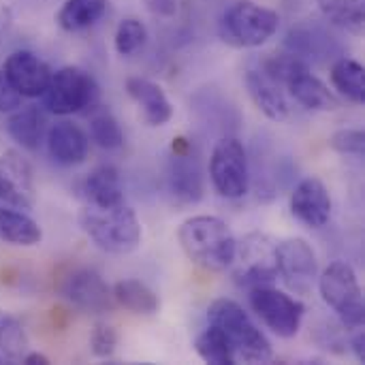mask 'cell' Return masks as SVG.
<instances>
[{"mask_svg": "<svg viewBox=\"0 0 365 365\" xmlns=\"http://www.w3.org/2000/svg\"><path fill=\"white\" fill-rule=\"evenodd\" d=\"M184 255L205 272H227L233 265L237 240L231 227L218 216H192L178 229Z\"/></svg>", "mask_w": 365, "mask_h": 365, "instance_id": "cell-1", "label": "cell"}, {"mask_svg": "<svg viewBox=\"0 0 365 365\" xmlns=\"http://www.w3.org/2000/svg\"><path fill=\"white\" fill-rule=\"evenodd\" d=\"M210 325L218 327L227 338L235 364H267L274 357V349L265 334L255 325L250 314L233 299L220 297L207 308Z\"/></svg>", "mask_w": 365, "mask_h": 365, "instance_id": "cell-2", "label": "cell"}, {"mask_svg": "<svg viewBox=\"0 0 365 365\" xmlns=\"http://www.w3.org/2000/svg\"><path fill=\"white\" fill-rule=\"evenodd\" d=\"M83 233L109 255H130L141 244V222L133 207L120 203L113 207L86 205L79 214Z\"/></svg>", "mask_w": 365, "mask_h": 365, "instance_id": "cell-3", "label": "cell"}, {"mask_svg": "<svg viewBox=\"0 0 365 365\" xmlns=\"http://www.w3.org/2000/svg\"><path fill=\"white\" fill-rule=\"evenodd\" d=\"M280 26V15L274 9L261 6L252 0L231 4L218 24L220 38L237 49H252L267 43Z\"/></svg>", "mask_w": 365, "mask_h": 365, "instance_id": "cell-4", "label": "cell"}, {"mask_svg": "<svg viewBox=\"0 0 365 365\" xmlns=\"http://www.w3.org/2000/svg\"><path fill=\"white\" fill-rule=\"evenodd\" d=\"M319 291L323 302L336 312L342 327L346 329H364L365 304L364 291L355 269L344 261L329 263L323 274H319Z\"/></svg>", "mask_w": 365, "mask_h": 365, "instance_id": "cell-5", "label": "cell"}, {"mask_svg": "<svg viewBox=\"0 0 365 365\" xmlns=\"http://www.w3.org/2000/svg\"><path fill=\"white\" fill-rule=\"evenodd\" d=\"M96 79L79 66H62L51 73L43 92V107L53 115H73L98 105Z\"/></svg>", "mask_w": 365, "mask_h": 365, "instance_id": "cell-6", "label": "cell"}, {"mask_svg": "<svg viewBox=\"0 0 365 365\" xmlns=\"http://www.w3.org/2000/svg\"><path fill=\"white\" fill-rule=\"evenodd\" d=\"M276 244L265 233H248L237 242L233 259V280L242 289L269 287L278 278L276 269Z\"/></svg>", "mask_w": 365, "mask_h": 365, "instance_id": "cell-7", "label": "cell"}, {"mask_svg": "<svg viewBox=\"0 0 365 365\" xmlns=\"http://www.w3.org/2000/svg\"><path fill=\"white\" fill-rule=\"evenodd\" d=\"M248 293L252 312L272 334L284 340H291L299 334L306 314V306L299 299L291 297L280 289H274V284L257 287Z\"/></svg>", "mask_w": 365, "mask_h": 365, "instance_id": "cell-8", "label": "cell"}, {"mask_svg": "<svg viewBox=\"0 0 365 365\" xmlns=\"http://www.w3.org/2000/svg\"><path fill=\"white\" fill-rule=\"evenodd\" d=\"M210 180L225 199H242L248 192V154L237 137H222L216 141L210 156Z\"/></svg>", "mask_w": 365, "mask_h": 365, "instance_id": "cell-9", "label": "cell"}, {"mask_svg": "<svg viewBox=\"0 0 365 365\" xmlns=\"http://www.w3.org/2000/svg\"><path fill=\"white\" fill-rule=\"evenodd\" d=\"M276 269L287 289L295 295H312L319 280V261L312 246L302 237L276 244Z\"/></svg>", "mask_w": 365, "mask_h": 365, "instance_id": "cell-10", "label": "cell"}, {"mask_svg": "<svg viewBox=\"0 0 365 365\" xmlns=\"http://www.w3.org/2000/svg\"><path fill=\"white\" fill-rule=\"evenodd\" d=\"M58 291L71 306L90 314H103L113 308V293L109 284L98 272L90 267H75L68 272L62 278Z\"/></svg>", "mask_w": 365, "mask_h": 365, "instance_id": "cell-11", "label": "cell"}, {"mask_svg": "<svg viewBox=\"0 0 365 365\" xmlns=\"http://www.w3.org/2000/svg\"><path fill=\"white\" fill-rule=\"evenodd\" d=\"M0 203L21 212L36 203L32 165L17 150H6L0 156Z\"/></svg>", "mask_w": 365, "mask_h": 365, "instance_id": "cell-12", "label": "cell"}, {"mask_svg": "<svg viewBox=\"0 0 365 365\" xmlns=\"http://www.w3.org/2000/svg\"><path fill=\"white\" fill-rule=\"evenodd\" d=\"M173 156L167 167V190L175 203L190 205L203 197V175L197 158L190 154V143L184 137L173 139Z\"/></svg>", "mask_w": 365, "mask_h": 365, "instance_id": "cell-13", "label": "cell"}, {"mask_svg": "<svg viewBox=\"0 0 365 365\" xmlns=\"http://www.w3.org/2000/svg\"><path fill=\"white\" fill-rule=\"evenodd\" d=\"M2 71L24 98L43 96L45 88L51 79V73H53L45 60H41L36 53H32L28 49H17V51L9 53Z\"/></svg>", "mask_w": 365, "mask_h": 365, "instance_id": "cell-14", "label": "cell"}, {"mask_svg": "<svg viewBox=\"0 0 365 365\" xmlns=\"http://www.w3.org/2000/svg\"><path fill=\"white\" fill-rule=\"evenodd\" d=\"M331 195L319 178H304L291 192V214L310 229H323L331 218Z\"/></svg>", "mask_w": 365, "mask_h": 365, "instance_id": "cell-15", "label": "cell"}, {"mask_svg": "<svg viewBox=\"0 0 365 365\" xmlns=\"http://www.w3.org/2000/svg\"><path fill=\"white\" fill-rule=\"evenodd\" d=\"M49 156L62 167L81 165L90 152V137L73 122H56L45 135Z\"/></svg>", "mask_w": 365, "mask_h": 365, "instance_id": "cell-16", "label": "cell"}, {"mask_svg": "<svg viewBox=\"0 0 365 365\" xmlns=\"http://www.w3.org/2000/svg\"><path fill=\"white\" fill-rule=\"evenodd\" d=\"M246 90L255 107L272 122H284L289 118V101L280 83L267 77L261 68H250L246 73Z\"/></svg>", "mask_w": 365, "mask_h": 365, "instance_id": "cell-17", "label": "cell"}, {"mask_svg": "<svg viewBox=\"0 0 365 365\" xmlns=\"http://www.w3.org/2000/svg\"><path fill=\"white\" fill-rule=\"evenodd\" d=\"M126 92L141 107L148 126H165L173 118V105L158 83L145 77H128Z\"/></svg>", "mask_w": 365, "mask_h": 365, "instance_id": "cell-18", "label": "cell"}, {"mask_svg": "<svg viewBox=\"0 0 365 365\" xmlns=\"http://www.w3.org/2000/svg\"><path fill=\"white\" fill-rule=\"evenodd\" d=\"M81 195L92 207H113L124 203V188L115 167L101 165L90 171L81 184Z\"/></svg>", "mask_w": 365, "mask_h": 365, "instance_id": "cell-19", "label": "cell"}, {"mask_svg": "<svg viewBox=\"0 0 365 365\" xmlns=\"http://www.w3.org/2000/svg\"><path fill=\"white\" fill-rule=\"evenodd\" d=\"M284 88L306 109H312V111H334V109L340 107L338 96L317 75H312L310 68H304L297 75H293L284 83Z\"/></svg>", "mask_w": 365, "mask_h": 365, "instance_id": "cell-20", "label": "cell"}, {"mask_svg": "<svg viewBox=\"0 0 365 365\" xmlns=\"http://www.w3.org/2000/svg\"><path fill=\"white\" fill-rule=\"evenodd\" d=\"M9 137L26 150H38L47 135V115L41 107L28 105L11 111L4 124Z\"/></svg>", "mask_w": 365, "mask_h": 365, "instance_id": "cell-21", "label": "cell"}, {"mask_svg": "<svg viewBox=\"0 0 365 365\" xmlns=\"http://www.w3.org/2000/svg\"><path fill=\"white\" fill-rule=\"evenodd\" d=\"M43 240V231L34 218L26 212L0 203V242L11 246H36Z\"/></svg>", "mask_w": 365, "mask_h": 365, "instance_id": "cell-22", "label": "cell"}, {"mask_svg": "<svg viewBox=\"0 0 365 365\" xmlns=\"http://www.w3.org/2000/svg\"><path fill=\"white\" fill-rule=\"evenodd\" d=\"M111 293H113V302L133 314L152 317L160 310L158 295L141 280H135V278L120 280L113 284Z\"/></svg>", "mask_w": 365, "mask_h": 365, "instance_id": "cell-23", "label": "cell"}, {"mask_svg": "<svg viewBox=\"0 0 365 365\" xmlns=\"http://www.w3.org/2000/svg\"><path fill=\"white\" fill-rule=\"evenodd\" d=\"M331 83L346 101L364 105L365 101V71L364 64L353 58H338L331 66Z\"/></svg>", "mask_w": 365, "mask_h": 365, "instance_id": "cell-24", "label": "cell"}, {"mask_svg": "<svg viewBox=\"0 0 365 365\" xmlns=\"http://www.w3.org/2000/svg\"><path fill=\"white\" fill-rule=\"evenodd\" d=\"M107 11V0H66L58 11V26L66 32H79L94 26Z\"/></svg>", "mask_w": 365, "mask_h": 365, "instance_id": "cell-25", "label": "cell"}, {"mask_svg": "<svg viewBox=\"0 0 365 365\" xmlns=\"http://www.w3.org/2000/svg\"><path fill=\"white\" fill-rule=\"evenodd\" d=\"M323 17L346 32L361 34L365 24V0H317Z\"/></svg>", "mask_w": 365, "mask_h": 365, "instance_id": "cell-26", "label": "cell"}, {"mask_svg": "<svg viewBox=\"0 0 365 365\" xmlns=\"http://www.w3.org/2000/svg\"><path fill=\"white\" fill-rule=\"evenodd\" d=\"M284 47L308 62V58L325 56L327 47L331 49V36L325 34L319 26H297L287 34Z\"/></svg>", "mask_w": 365, "mask_h": 365, "instance_id": "cell-27", "label": "cell"}, {"mask_svg": "<svg viewBox=\"0 0 365 365\" xmlns=\"http://www.w3.org/2000/svg\"><path fill=\"white\" fill-rule=\"evenodd\" d=\"M28 351L24 325L11 314L0 310V364H21Z\"/></svg>", "mask_w": 365, "mask_h": 365, "instance_id": "cell-28", "label": "cell"}, {"mask_svg": "<svg viewBox=\"0 0 365 365\" xmlns=\"http://www.w3.org/2000/svg\"><path fill=\"white\" fill-rule=\"evenodd\" d=\"M90 139L103 150H118L124 145V133L120 128V122L103 105H94L90 109Z\"/></svg>", "mask_w": 365, "mask_h": 365, "instance_id": "cell-29", "label": "cell"}, {"mask_svg": "<svg viewBox=\"0 0 365 365\" xmlns=\"http://www.w3.org/2000/svg\"><path fill=\"white\" fill-rule=\"evenodd\" d=\"M195 351L197 355L212 365H233V353L231 346L227 342V338L222 336V331L214 325H210L203 334H199V338L195 340Z\"/></svg>", "mask_w": 365, "mask_h": 365, "instance_id": "cell-30", "label": "cell"}, {"mask_svg": "<svg viewBox=\"0 0 365 365\" xmlns=\"http://www.w3.org/2000/svg\"><path fill=\"white\" fill-rule=\"evenodd\" d=\"M148 41V30L143 26L141 19L137 17H124L118 28H115V36H113V45H115V51L124 58L128 56H135L137 51L143 49Z\"/></svg>", "mask_w": 365, "mask_h": 365, "instance_id": "cell-31", "label": "cell"}, {"mask_svg": "<svg viewBox=\"0 0 365 365\" xmlns=\"http://www.w3.org/2000/svg\"><path fill=\"white\" fill-rule=\"evenodd\" d=\"M331 150L344 156H364L365 135L359 128H340L329 137Z\"/></svg>", "mask_w": 365, "mask_h": 365, "instance_id": "cell-32", "label": "cell"}, {"mask_svg": "<svg viewBox=\"0 0 365 365\" xmlns=\"http://www.w3.org/2000/svg\"><path fill=\"white\" fill-rule=\"evenodd\" d=\"M90 346H92L94 357L109 359L118 349V331H115V327H111L107 323H96L94 329H92Z\"/></svg>", "mask_w": 365, "mask_h": 365, "instance_id": "cell-33", "label": "cell"}, {"mask_svg": "<svg viewBox=\"0 0 365 365\" xmlns=\"http://www.w3.org/2000/svg\"><path fill=\"white\" fill-rule=\"evenodd\" d=\"M24 96L15 90V86L9 81L4 71L0 68V113H11L21 107Z\"/></svg>", "mask_w": 365, "mask_h": 365, "instance_id": "cell-34", "label": "cell"}, {"mask_svg": "<svg viewBox=\"0 0 365 365\" xmlns=\"http://www.w3.org/2000/svg\"><path fill=\"white\" fill-rule=\"evenodd\" d=\"M145 2H148V9L158 15H173L178 9L175 0H145Z\"/></svg>", "mask_w": 365, "mask_h": 365, "instance_id": "cell-35", "label": "cell"}, {"mask_svg": "<svg viewBox=\"0 0 365 365\" xmlns=\"http://www.w3.org/2000/svg\"><path fill=\"white\" fill-rule=\"evenodd\" d=\"M351 351L355 353L357 361L365 364V336H364V331H361V329H357L355 338L351 340Z\"/></svg>", "mask_w": 365, "mask_h": 365, "instance_id": "cell-36", "label": "cell"}, {"mask_svg": "<svg viewBox=\"0 0 365 365\" xmlns=\"http://www.w3.org/2000/svg\"><path fill=\"white\" fill-rule=\"evenodd\" d=\"M26 365H49V357H45L43 353H26L24 359H21Z\"/></svg>", "mask_w": 365, "mask_h": 365, "instance_id": "cell-37", "label": "cell"}]
</instances>
